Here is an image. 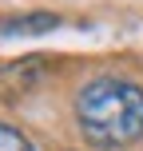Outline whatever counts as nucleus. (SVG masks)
Wrapping results in <instances>:
<instances>
[{
	"label": "nucleus",
	"mask_w": 143,
	"mask_h": 151,
	"mask_svg": "<svg viewBox=\"0 0 143 151\" xmlns=\"http://www.w3.org/2000/svg\"><path fill=\"white\" fill-rule=\"evenodd\" d=\"M80 131L96 147H127L143 135V91L127 80H91L75 99Z\"/></svg>",
	"instance_id": "f257e3e1"
},
{
	"label": "nucleus",
	"mask_w": 143,
	"mask_h": 151,
	"mask_svg": "<svg viewBox=\"0 0 143 151\" xmlns=\"http://www.w3.org/2000/svg\"><path fill=\"white\" fill-rule=\"evenodd\" d=\"M56 16L40 12V16H12V20H0V36H32V32H52Z\"/></svg>",
	"instance_id": "f03ea898"
},
{
	"label": "nucleus",
	"mask_w": 143,
	"mask_h": 151,
	"mask_svg": "<svg viewBox=\"0 0 143 151\" xmlns=\"http://www.w3.org/2000/svg\"><path fill=\"white\" fill-rule=\"evenodd\" d=\"M0 151H32V143H28V139H24L16 127L0 123Z\"/></svg>",
	"instance_id": "7ed1b4c3"
}]
</instances>
